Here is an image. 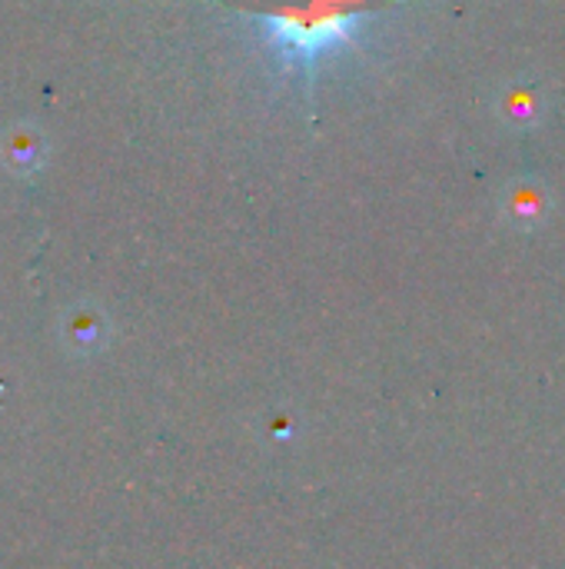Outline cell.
Masks as SVG:
<instances>
[{
  "label": "cell",
  "instance_id": "obj_1",
  "mask_svg": "<svg viewBox=\"0 0 565 569\" xmlns=\"http://www.w3.org/2000/svg\"><path fill=\"white\" fill-rule=\"evenodd\" d=\"M390 0H240L243 10L256 13L273 47L296 60L310 63L346 43L360 20Z\"/></svg>",
  "mask_w": 565,
  "mask_h": 569
},
{
  "label": "cell",
  "instance_id": "obj_2",
  "mask_svg": "<svg viewBox=\"0 0 565 569\" xmlns=\"http://www.w3.org/2000/svg\"><path fill=\"white\" fill-rule=\"evenodd\" d=\"M0 160L17 177H27V173L40 170L47 163V140H43V133L40 130H27V127H13L0 140Z\"/></svg>",
  "mask_w": 565,
  "mask_h": 569
}]
</instances>
